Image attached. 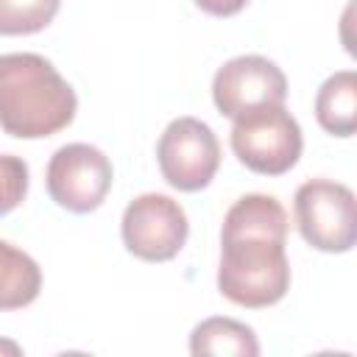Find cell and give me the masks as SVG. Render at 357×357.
<instances>
[{
	"instance_id": "cell-1",
	"label": "cell",
	"mask_w": 357,
	"mask_h": 357,
	"mask_svg": "<svg viewBox=\"0 0 357 357\" xmlns=\"http://www.w3.org/2000/svg\"><path fill=\"white\" fill-rule=\"evenodd\" d=\"M287 212L265 192L237 198L220 229L218 290L237 307L262 310L282 301L290 290Z\"/></svg>"
},
{
	"instance_id": "cell-2",
	"label": "cell",
	"mask_w": 357,
	"mask_h": 357,
	"mask_svg": "<svg viewBox=\"0 0 357 357\" xmlns=\"http://www.w3.org/2000/svg\"><path fill=\"white\" fill-rule=\"evenodd\" d=\"M78 98L39 53L0 56V128L17 139H45L67 128Z\"/></svg>"
},
{
	"instance_id": "cell-3",
	"label": "cell",
	"mask_w": 357,
	"mask_h": 357,
	"mask_svg": "<svg viewBox=\"0 0 357 357\" xmlns=\"http://www.w3.org/2000/svg\"><path fill=\"white\" fill-rule=\"evenodd\" d=\"M229 139L240 165L259 176L287 173L304 148L301 128L284 103H265L237 114Z\"/></svg>"
},
{
	"instance_id": "cell-4",
	"label": "cell",
	"mask_w": 357,
	"mask_h": 357,
	"mask_svg": "<svg viewBox=\"0 0 357 357\" xmlns=\"http://www.w3.org/2000/svg\"><path fill=\"white\" fill-rule=\"evenodd\" d=\"M296 223L307 245L326 254H346L357 243V201L354 192L329 178H310L293 198Z\"/></svg>"
},
{
	"instance_id": "cell-5",
	"label": "cell",
	"mask_w": 357,
	"mask_h": 357,
	"mask_svg": "<svg viewBox=\"0 0 357 357\" xmlns=\"http://www.w3.org/2000/svg\"><path fill=\"white\" fill-rule=\"evenodd\" d=\"M156 162L173 190L198 192L209 187L220 167V142L204 120L176 117L156 142Z\"/></svg>"
},
{
	"instance_id": "cell-6",
	"label": "cell",
	"mask_w": 357,
	"mask_h": 357,
	"mask_svg": "<svg viewBox=\"0 0 357 357\" xmlns=\"http://www.w3.org/2000/svg\"><path fill=\"white\" fill-rule=\"evenodd\" d=\"M114 181V170L109 156L86 142H70L61 145L50 162H47V173H45V184H47V195L67 212L75 215H86L95 212Z\"/></svg>"
},
{
	"instance_id": "cell-7",
	"label": "cell",
	"mask_w": 357,
	"mask_h": 357,
	"mask_svg": "<svg viewBox=\"0 0 357 357\" xmlns=\"http://www.w3.org/2000/svg\"><path fill=\"white\" fill-rule=\"evenodd\" d=\"M123 245L142 262H170L187 243L190 223L178 201L162 192L137 195L120 220Z\"/></svg>"
},
{
	"instance_id": "cell-8",
	"label": "cell",
	"mask_w": 357,
	"mask_h": 357,
	"mask_svg": "<svg viewBox=\"0 0 357 357\" xmlns=\"http://www.w3.org/2000/svg\"><path fill=\"white\" fill-rule=\"evenodd\" d=\"M287 78L265 56H234L212 78V100L223 117H237L254 106L284 103Z\"/></svg>"
},
{
	"instance_id": "cell-9",
	"label": "cell",
	"mask_w": 357,
	"mask_h": 357,
	"mask_svg": "<svg viewBox=\"0 0 357 357\" xmlns=\"http://www.w3.org/2000/svg\"><path fill=\"white\" fill-rule=\"evenodd\" d=\"M318 126L332 137H351L357 131V73L340 70L329 75L315 95Z\"/></svg>"
},
{
	"instance_id": "cell-10",
	"label": "cell",
	"mask_w": 357,
	"mask_h": 357,
	"mask_svg": "<svg viewBox=\"0 0 357 357\" xmlns=\"http://www.w3.org/2000/svg\"><path fill=\"white\" fill-rule=\"evenodd\" d=\"M42 271L22 248L0 240V310H22L36 301Z\"/></svg>"
},
{
	"instance_id": "cell-11",
	"label": "cell",
	"mask_w": 357,
	"mask_h": 357,
	"mask_svg": "<svg viewBox=\"0 0 357 357\" xmlns=\"http://www.w3.org/2000/svg\"><path fill=\"white\" fill-rule=\"evenodd\" d=\"M190 351L195 357L215 354V357H257L259 340L251 326L234 321V318H206L201 321L190 335Z\"/></svg>"
},
{
	"instance_id": "cell-12",
	"label": "cell",
	"mask_w": 357,
	"mask_h": 357,
	"mask_svg": "<svg viewBox=\"0 0 357 357\" xmlns=\"http://www.w3.org/2000/svg\"><path fill=\"white\" fill-rule=\"evenodd\" d=\"M61 0H0V36H28L45 31Z\"/></svg>"
},
{
	"instance_id": "cell-13",
	"label": "cell",
	"mask_w": 357,
	"mask_h": 357,
	"mask_svg": "<svg viewBox=\"0 0 357 357\" xmlns=\"http://www.w3.org/2000/svg\"><path fill=\"white\" fill-rule=\"evenodd\" d=\"M28 195V165L14 153H0V218L14 212Z\"/></svg>"
},
{
	"instance_id": "cell-14",
	"label": "cell",
	"mask_w": 357,
	"mask_h": 357,
	"mask_svg": "<svg viewBox=\"0 0 357 357\" xmlns=\"http://www.w3.org/2000/svg\"><path fill=\"white\" fill-rule=\"evenodd\" d=\"M195 6L209 17H234L248 6V0H195Z\"/></svg>"
}]
</instances>
